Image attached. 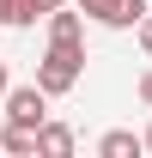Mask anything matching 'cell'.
I'll return each mask as SVG.
<instances>
[{
  "label": "cell",
  "mask_w": 152,
  "mask_h": 158,
  "mask_svg": "<svg viewBox=\"0 0 152 158\" xmlns=\"http://www.w3.org/2000/svg\"><path fill=\"white\" fill-rule=\"evenodd\" d=\"M79 79H85V43L49 37V49H43V61H37V85L49 91V98H67Z\"/></svg>",
  "instance_id": "obj_1"
},
{
  "label": "cell",
  "mask_w": 152,
  "mask_h": 158,
  "mask_svg": "<svg viewBox=\"0 0 152 158\" xmlns=\"http://www.w3.org/2000/svg\"><path fill=\"white\" fill-rule=\"evenodd\" d=\"M6 122H19V128H43V122H49V91H43L37 79H31V85H6Z\"/></svg>",
  "instance_id": "obj_2"
},
{
  "label": "cell",
  "mask_w": 152,
  "mask_h": 158,
  "mask_svg": "<svg viewBox=\"0 0 152 158\" xmlns=\"http://www.w3.org/2000/svg\"><path fill=\"white\" fill-rule=\"evenodd\" d=\"M140 19H146V0H110L97 12V24H110V31H134Z\"/></svg>",
  "instance_id": "obj_3"
},
{
  "label": "cell",
  "mask_w": 152,
  "mask_h": 158,
  "mask_svg": "<svg viewBox=\"0 0 152 158\" xmlns=\"http://www.w3.org/2000/svg\"><path fill=\"white\" fill-rule=\"evenodd\" d=\"M37 152H43V158H67V152H73V128L43 122V128H37Z\"/></svg>",
  "instance_id": "obj_4"
},
{
  "label": "cell",
  "mask_w": 152,
  "mask_h": 158,
  "mask_svg": "<svg viewBox=\"0 0 152 158\" xmlns=\"http://www.w3.org/2000/svg\"><path fill=\"white\" fill-rule=\"evenodd\" d=\"M0 152L31 158V152H37V128H19V122H6V128H0Z\"/></svg>",
  "instance_id": "obj_5"
},
{
  "label": "cell",
  "mask_w": 152,
  "mask_h": 158,
  "mask_svg": "<svg viewBox=\"0 0 152 158\" xmlns=\"http://www.w3.org/2000/svg\"><path fill=\"white\" fill-rule=\"evenodd\" d=\"M97 152L103 158H134V152H146V146H140V134H128V128H110V134L97 140Z\"/></svg>",
  "instance_id": "obj_6"
},
{
  "label": "cell",
  "mask_w": 152,
  "mask_h": 158,
  "mask_svg": "<svg viewBox=\"0 0 152 158\" xmlns=\"http://www.w3.org/2000/svg\"><path fill=\"white\" fill-rule=\"evenodd\" d=\"M49 37H61V43H85V24H79V12L55 6V12H49Z\"/></svg>",
  "instance_id": "obj_7"
},
{
  "label": "cell",
  "mask_w": 152,
  "mask_h": 158,
  "mask_svg": "<svg viewBox=\"0 0 152 158\" xmlns=\"http://www.w3.org/2000/svg\"><path fill=\"white\" fill-rule=\"evenodd\" d=\"M43 12L37 6H31V0H6V24H12V31H24V24H37Z\"/></svg>",
  "instance_id": "obj_8"
},
{
  "label": "cell",
  "mask_w": 152,
  "mask_h": 158,
  "mask_svg": "<svg viewBox=\"0 0 152 158\" xmlns=\"http://www.w3.org/2000/svg\"><path fill=\"white\" fill-rule=\"evenodd\" d=\"M134 37H140V49H146V61H152V6H146V19L134 24Z\"/></svg>",
  "instance_id": "obj_9"
},
{
  "label": "cell",
  "mask_w": 152,
  "mask_h": 158,
  "mask_svg": "<svg viewBox=\"0 0 152 158\" xmlns=\"http://www.w3.org/2000/svg\"><path fill=\"white\" fill-rule=\"evenodd\" d=\"M140 103H146V110H152V67H146V73H140Z\"/></svg>",
  "instance_id": "obj_10"
},
{
  "label": "cell",
  "mask_w": 152,
  "mask_h": 158,
  "mask_svg": "<svg viewBox=\"0 0 152 158\" xmlns=\"http://www.w3.org/2000/svg\"><path fill=\"white\" fill-rule=\"evenodd\" d=\"M73 6H79V12H91V19H97V12H103L110 0H73Z\"/></svg>",
  "instance_id": "obj_11"
},
{
  "label": "cell",
  "mask_w": 152,
  "mask_h": 158,
  "mask_svg": "<svg viewBox=\"0 0 152 158\" xmlns=\"http://www.w3.org/2000/svg\"><path fill=\"white\" fill-rule=\"evenodd\" d=\"M31 6H37L43 19H49V12H55V6H67V0H31Z\"/></svg>",
  "instance_id": "obj_12"
},
{
  "label": "cell",
  "mask_w": 152,
  "mask_h": 158,
  "mask_svg": "<svg viewBox=\"0 0 152 158\" xmlns=\"http://www.w3.org/2000/svg\"><path fill=\"white\" fill-rule=\"evenodd\" d=\"M6 85H12V79H6V61H0V98H6Z\"/></svg>",
  "instance_id": "obj_13"
},
{
  "label": "cell",
  "mask_w": 152,
  "mask_h": 158,
  "mask_svg": "<svg viewBox=\"0 0 152 158\" xmlns=\"http://www.w3.org/2000/svg\"><path fill=\"white\" fill-rule=\"evenodd\" d=\"M140 146H146V152H152V122H146V134H140Z\"/></svg>",
  "instance_id": "obj_14"
},
{
  "label": "cell",
  "mask_w": 152,
  "mask_h": 158,
  "mask_svg": "<svg viewBox=\"0 0 152 158\" xmlns=\"http://www.w3.org/2000/svg\"><path fill=\"white\" fill-rule=\"evenodd\" d=\"M0 24H6V0H0Z\"/></svg>",
  "instance_id": "obj_15"
}]
</instances>
